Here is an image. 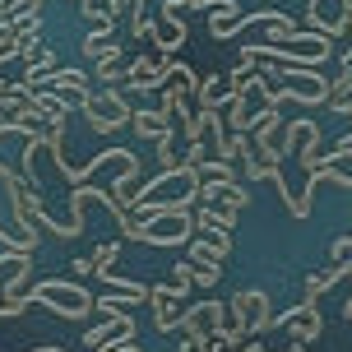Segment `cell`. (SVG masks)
I'll list each match as a JSON object with an SVG mask.
<instances>
[{
  "instance_id": "1",
  "label": "cell",
  "mask_w": 352,
  "mask_h": 352,
  "mask_svg": "<svg viewBox=\"0 0 352 352\" xmlns=\"http://www.w3.org/2000/svg\"><path fill=\"white\" fill-rule=\"evenodd\" d=\"M33 306H47V311H56V316H65V320H84L98 311V301L88 297L79 283H65V278H47V283H37L33 292Z\"/></svg>"
},
{
  "instance_id": "2",
  "label": "cell",
  "mask_w": 352,
  "mask_h": 352,
  "mask_svg": "<svg viewBox=\"0 0 352 352\" xmlns=\"http://www.w3.org/2000/svg\"><path fill=\"white\" fill-rule=\"evenodd\" d=\"M79 111H84L88 130H98V135H111V130H121V125L135 116L121 88H98V93H93V98H88Z\"/></svg>"
},
{
  "instance_id": "3",
  "label": "cell",
  "mask_w": 352,
  "mask_h": 352,
  "mask_svg": "<svg viewBox=\"0 0 352 352\" xmlns=\"http://www.w3.org/2000/svg\"><path fill=\"white\" fill-rule=\"evenodd\" d=\"M228 306H232V324L241 329V338H260L264 329H274V316H269V297H264L260 287H241V292H236Z\"/></svg>"
},
{
  "instance_id": "4",
  "label": "cell",
  "mask_w": 352,
  "mask_h": 352,
  "mask_svg": "<svg viewBox=\"0 0 352 352\" xmlns=\"http://www.w3.org/2000/svg\"><path fill=\"white\" fill-rule=\"evenodd\" d=\"M195 213L190 209H167L158 218H148L144 223V246H186L195 236Z\"/></svg>"
},
{
  "instance_id": "5",
  "label": "cell",
  "mask_w": 352,
  "mask_h": 352,
  "mask_svg": "<svg viewBox=\"0 0 352 352\" xmlns=\"http://www.w3.org/2000/svg\"><path fill=\"white\" fill-rule=\"evenodd\" d=\"M228 324H232V306H228V301H218V297H204V301H195V306H186L181 334H190V338H213V334H223Z\"/></svg>"
},
{
  "instance_id": "6",
  "label": "cell",
  "mask_w": 352,
  "mask_h": 352,
  "mask_svg": "<svg viewBox=\"0 0 352 352\" xmlns=\"http://www.w3.org/2000/svg\"><path fill=\"white\" fill-rule=\"evenodd\" d=\"M33 88H52V93H60L70 107H84L88 98L98 93V88H93V79H88L84 70H60V65H56V70H47Z\"/></svg>"
},
{
  "instance_id": "7",
  "label": "cell",
  "mask_w": 352,
  "mask_h": 352,
  "mask_svg": "<svg viewBox=\"0 0 352 352\" xmlns=\"http://www.w3.org/2000/svg\"><path fill=\"white\" fill-rule=\"evenodd\" d=\"M148 301H153V324H158L162 334H172V329H181V320H186V292H181L176 283L148 287Z\"/></svg>"
},
{
  "instance_id": "8",
  "label": "cell",
  "mask_w": 352,
  "mask_h": 352,
  "mask_svg": "<svg viewBox=\"0 0 352 352\" xmlns=\"http://www.w3.org/2000/svg\"><path fill=\"white\" fill-rule=\"evenodd\" d=\"M181 65L176 56H140V60H130V84L125 88H140V93H153V88H162L167 79H172V70Z\"/></svg>"
},
{
  "instance_id": "9",
  "label": "cell",
  "mask_w": 352,
  "mask_h": 352,
  "mask_svg": "<svg viewBox=\"0 0 352 352\" xmlns=\"http://www.w3.org/2000/svg\"><path fill=\"white\" fill-rule=\"evenodd\" d=\"M274 324H278V329H287V338H297V343H316L320 329H324L316 301H301V306H292V311L274 316Z\"/></svg>"
},
{
  "instance_id": "10",
  "label": "cell",
  "mask_w": 352,
  "mask_h": 352,
  "mask_svg": "<svg viewBox=\"0 0 352 352\" xmlns=\"http://www.w3.org/2000/svg\"><path fill=\"white\" fill-rule=\"evenodd\" d=\"M195 228L199 232H209L213 241L223 250H232V232H236V213L223 209V204H199L195 209Z\"/></svg>"
},
{
  "instance_id": "11",
  "label": "cell",
  "mask_w": 352,
  "mask_h": 352,
  "mask_svg": "<svg viewBox=\"0 0 352 352\" xmlns=\"http://www.w3.org/2000/svg\"><path fill=\"white\" fill-rule=\"evenodd\" d=\"M130 338H135V320L116 316V320H107L102 329H88L84 343H88V352H116V348H125Z\"/></svg>"
},
{
  "instance_id": "12",
  "label": "cell",
  "mask_w": 352,
  "mask_h": 352,
  "mask_svg": "<svg viewBox=\"0 0 352 352\" xmlns=\"http://www.w3.org/2000/svg\"><path fill=\"white\" fill-rule=\"evenodd\" d=\"M228 98H232L228 74H209V79H199V88H195V111H223Z\"/></svg>"
},
{
  "instance_id": "13",
  "label": "cell",
  "mask_w": 352,
  "mask_h": 352,
  "mask_svg": "<svg viewBox=\"0 0 352 352\" xmlns=\"http://www.w3.org/2000/svg\"><path fill=\"white\" fill-rule=\"evenodd\" d=\"M130 125H135V135H140V140H153V144L167 140V135H176V121L162 111V107H158V111H144V107H140V111L130 116Z\"/></svg>"
},
{
  "instance_id": "14",
  "label": "cell",
  "mask_w": 352,
  "mask_h": 352,
  "mask_svg": "<svg viewBox=\"0 0 352 352\" xmlns=\"http://www.w3.org/2000/svg\"><path fill=\"white\" fill-rule=\"evenodd\" d=\"M223 121H228V130H241V135H250L255 111H250V98H246V93H232V98H228V107H223Z\"/></svg>"
},
{
  "instance_id": "15",
  "label": "cell",
  "mask_w": 352,
  "mask_h": 352,
  "mask_svg": "<svg viewBox=\"0 0 352 352\" xmlns=\"http://www.w3.org/2000/svg\"><path fill=\"white\" fill-rule=\"evenodd\" d=\"M79 10H84V19L93 28H111L116 14L125 10V0H79Z\"/></svg>"
},
{
  "instance_id": "16",
  "label": "cell",
  "mask_w": 352,
  "mask_h": 352,
  "mask_svg": "<svg viewBox=\"0 0 352 352\" xmlns=\"http://www.w3.org/2000/svg\"><path fill=\"white\" fill-rule=\"evenodd\" d=\"M121 47H116V23L111 28H93V33L84 37V56L88 60H102V56H116Z\"/></svg>"
},
{
  "instance_id": "17",
  "label": "cell",
  "mask_w": 352,
  "mask_h": 352,
  "mask_svg": "<svg viewBox=\"0 0 352 352\" xmlns=\"http://www.w3.org/2000/svg\"><path fill=\"white\" fill-rule=\"evenodd\" d=\"M228 255H232V250H223L213 236H209V241H204V236H190V241H186V260H195V264H223Z\"/></svg>"
},
{
  "instance_id": "18",
  "label": "cell",
  "mask_w": 352,
  "mask_h": 352,
  "mask_svg": "<svg viewBox=\"0 0 352 352\" xmlns=\"http://www.w3.org/2000/svg\"><path fill=\"white\" fill-rule=\"evenodd\" d=\"M135 301H140V297H125V292H102V297H98V311H102L107 320H116V316H130L125 306H135Z\"/></svg>"
},
{
  "instance_id": "19",
  "label": "cell",
  "mask_w": 352,
  "mask_h": 352,
  "mask_svg": "<svg viewBox=\"0 0 352 352\" xmlns=\"http://www.w3.org/2000/svg\"><path fill=\"white\" fill-rule=\"evenodd\" d=\"M352 98V65H338V74L329 79V107Z\"/></svg>"
},
{
  "instance_id": "20",
  "label": "cell",
  "mask_w": 352,
  "mask_h": 352,
  "mask_svg": "<svg viewBox=\"0 0 352 352\" xmlns=\"http://www.w3.org/2000/svg\"><path fill=\"white\" fill-rule=\"evenodd\" d=\"M93 260V274H102V269H116V260H121V241H102V246L88 255Z\"/></svg>"
},
{
  "instance_id": "21",
  "label": "cell",
  "mask_w": 352,
  "mask_h": 352,
  "mask_svg": "<svg viewBox=\"0 0 352 352\" xmlns=\"http://www.w3.org/2000/svg\"><path fill=\"white\" fill-rule=\"evenodd\" d=\"M186 264H190L195 287H218V278H223V264H195V260H186Z\"/></svg>"
},
{
  "instance_id": "22",
  "label": "cell",
  "mask_w": 352,
  "mask_h": 352,
  "mask_svg": "<svg viewBox=\"0 0 352 352\" xmlns=\"http://www.w3.org/2000/svg\"><path fill=\"white\" fill-rule=\"evenodd\" d=\"M14 255H33V246H28V241H10V236L0 232V264L14 260Z\"/></svg>"
},
{
  "instance_id": "23",
  "label": "cell",
  "mask_w": 352,
  "mask_h": 352,
  "mask_svg": "<svg viewBox=\"0 0 352 352\" xmlns=\"http://www.w3.org/2000/svg\"><path fill=\"white\" fill-rule=\"evenodd\" d=\"M343 260H352V232H348V236H338L334 246H329V264H343Z\"/></svg>"
},
{
  "instance_id": "24",
  "label": "cell",
  "mask_w": 352,
  "mask_h": 352,
  "mask_svg": "<svg viewBox=\"0 0 352 352\" xmlns=\"http://www.w3.org/2000/svg\"><path fill=\"white\" fill-rule=\"evenodd\" d=\"M70 274H74V278H84V274H93V260H70Z\"/></svg>"
},
{
  "instance_id": "25",
  "label": "cell",
  "mask_w": 352,
  "mask_h": 352,
  "mask_svg": "<svg viewBox=\"0 0 352 352\" xmlns=\"http://www.w3.org/2000/svg\"><path fill=\"white\" fill-rule=\"evenodd\" d=\"M236 352H264V343H260V338H246V343H241Z\"/></svg>"
},
{
  "instance_id": "26",
  "label": "cell",
  "mask_w": 352,
  "mask_h": 352,
  "mask_svg": "<svg viewBox=\"0 0 352 352\" xmlns=\"http://www.w3.org/2000/svg\"><path fill=\"white\" fill-rule=\"evenodd\" d=\"M209 5H218V0H186V10H209Z\"/></svg>"
},
{
  "instance_id": "27",
  "label": "cell",
  "mask_w": 352,
  "mask_h": 352,
  "mask_svg": "<svg viewBox=\"0 0 352 352\" xmlns=\"http://www.w3.org/2000/svg\"><path fill=\"white\" fill-rule=\"evenodd\" d=\"M33 352H65V348H56V343H42V348H33Z\"/></svg>"
},
{
  "instance_id": "28",
  "label": "cell",
  "mask_w": 352,
  "mask_h": 352,
  "mask_svg": "<svg viewBox=\"0 0 352 352\" xmlns=\"http://www.w3.org/2000/svg\"><path fill=\"white\" fill-rule=\"evenodd\" d=\"M5 93H14V84H5V79H0V98H5Z\"/></svg>"
},
{
  "instance_id": "29",
  "label": "cell",
  "mask_w": 352,
  "mask_h": 352,
  "mask_svg": "<svg viewBox=\"0 0 352 352\" xmlns=\"http://www.w3.org/2000/svg\"><path fill=\"white\" fill-rule=\"evenodd\" d=\"M116 352H140V348H135V343H125V348H116Z\"/></svg>"
},
{
  "instance_id": "30",
  "label": "cell",
  "mask_w": 352,
  "mask_h": 352,
  "mask_svg": "<svg viewBox=\"0 0 352 352\" xmlns=\"http://www.w3.org/2000/svg\"><path fill=\"white\" fill-rule=\"evenodd\" d=\"M28 5H37V10H42V0H28Z\"/></svg>"
}]
</instances>
